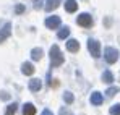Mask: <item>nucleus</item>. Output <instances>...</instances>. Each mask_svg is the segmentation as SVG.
I'll return each instance as SVG.
<instances>
[{
    "label": "nucleus",
    "mask_w": 120,
    "mask_h": 115,
    "mask_svg": "<svg viewBox=\"0 0 120 115\" xmlns=\"http://www.w3.org/2000/svg\"><path fill=\"white\" fill-rule=\"evenodd\" d=\"M63 54H62V50H60L59 45H52L50 47V67H60V65H63Z\"/></svg>",
    "instance_id": "obj_1"
},
{
    "label": "nucleus",
    "mask_w": 120,
    "mask_h": 115,
    "mask_svg": "<svg viewBox=\"0 0 120 115\" xmlns=\"http://www.w3.org/2000/svg\"><path fill=\"white\" fill-rule=\"evenodd\" d=\"M104 58H105V62L110 63V65L115 63L117 58H119V50L114 49V47H105V49H104Z\"/></svg>",
    "instance_id": "obj_2"
},
{
    "label": "nucleus",
    "mask_w": 120,
    "mask_h": 115,
    "mask_svg": "<svg viewBox=\"0 0 120 115\" xmlns=\"http://www.w3.org/2000/svg\"><path fill=\"white\" fill-rule=\"evenodd\" d=\"M88 50H89V54H91L94 58H99L101 57V44H99V41L89 39V41H88Z\"/></svg>",
    "instance_id": "obj_3"
},
{
    "label": "nucleus",
    "mask_w": 120,
    "mask_h": 115,
    "mask_svg": "<svg viewBox=\"0 0 120 115\" xmlns=\"http://www.w3.org/2000/svg\"><path fill=\"white\" fill-rule=\"evenodd\" d=\"M76 23L80 26H83V28H89L93 24V16L89 13H81V15H78V18H76Z\"/></svg>",
    "instance_id": "obj_4"
},
{
    "label": "nucleus",
    "mask_w": 120,
    "mask_h": 115,
    "mask_svg": "<svg viewBox=\"0 0 120 115\" xmlns=\"http://www.w3.org/2000/svg\"><path fill=\"white\" fill-rule=\"evenodd\" d=\"M60 16H49V18L45 19V26L49 28V29H57L60 26Z\"/></svg>",
    "instance_id": "obj_5"
},
{
    "label": "nucleus",
    "mask_w": 120,
    "mask_h": 115,
    "mask_svg": "<svg viewBox=\"0 0 120 115\" xmlns=\"http://www.w3.org/2000/svg\"><path fill=\"white\" fill-rule=\"evenodd\" d=\"M10 34H11V24L10 23H5V26L0 29V42H3L5 39H8Z\"/></svg>",
    "instance_id": "obj_6"
},
{
    "label": "nucleus",
    "mask_w": 120,
    "mask_h": 115,
    "mask_svg": "<svg viewBox=\"0 0 120 115\" xmlns=\"http://www.w3.org/2000/svg\"><path fill=\"white\" fill-rule=\"evenodd\" d=\"M28 88H29V91H33V93H39L41 88H42V83H41V79H31L29 81V84H28Z\"/></svg>",
    "instance_id": "obj_7"
},
{
    "label": "nucleus",
    "mask_w": 120,
    "mask_h": 115,
    "mask_svg": "<svg viewBox=\"0 0 120 115\" xmlns=\"http://www.w3.org/2000/svg\"><path fill=\"white\" fill-rule=\"evenodd\" d=\"M44 3H45V5H44L45 11H52V10H55L60 3H62V0H45Z\"/></svg>",
    "instance_id": "obj_8"
},
{
    "label": "nucleus",
    "mask_w": 120,
    "mask_h": 115,
    "mask_svg": "<svg viewBox=\"0 0 120 115\" xmlns=\"http://www.w3.org/2000/svg\"><path fill=\"white\" fill-rule=\"evenodd\" d=\"M21 73H23V75H28V76H31V75L34 73V67H33V63H29V62H24V63L21 65Z\"/></svg>",
    "instance_id": "obj_9"
},
{
    "label": "nucleus",
    "mask_w": 120,
    "mask_h": 115,
    "mask_svg": "<svg viewBox=\"0 0 120 115\" xmlns=\"http://www.w3.org/2000/svg\"><path fill=\"white\" fill-rule=\"evenodd\" d=\"M65 10H67L68 13H75V11L78 10L76 0H67V2H65Z\"/></svg>",
    "instance_id": "obj_10"
},
{
    "label": "nucleus",
    "mask_w": 120,
    "mask_h": 115,
    "mask_svg": "<svg viewBox=\"0 0 120 115\" xmlns=\"http://www.w3.org/2000/svg\"><path fill=\"white\" fill-rule=\"evenodd\" d=\"M102 102H104L102 94H101V93H98V91H94V93L91 94V104H93V105H101Z\"/></svg>",
    "instance_id": "obj_11"
},
{
    "label": "nucleus",
    "mask_w": 120,
    "mask_h": 115,
    "mask_svg": "<svg viewBox=\"0 0 120 115\" xmlns=\"http://www.w3.org/2000/svg\"><path fill=\"white\" fill-rule=\"evenodd\" d=\"M67 49H68L70 52H78V50H80V42H78L76 39H70V41L67 42Z\"/></svg>",
    "instance_id": "obj_12"
},
{
    "label": "nucleus",
    "mask_w": 120,
    "mask_h": 115,
    "mask_svg": "<svg viewBox=\"0 0 120 115\" xmlns=\"http://www.w3.org/2000/svg\"><path fill=\"white\" fill-rule=\"evenodd\" d=\"M42 55H44V50H42L41 47H34V49L31 50V58H33L34 62L41 60V58H42Z\"/></svg>",
    "instance_id": "obj_13"
},
{
    "label": "nucleus",
    "mask_w": 120,
    "mask_h": 115,
    "mask_svg": "<svg viewBox=\"0 0 120 115\" xmlns=\"http://www.w3.org/2000/svg\"><path fill=\"white\" fill-rule=\"evenodd\" d=\"M34 114H36V107L31 102H28V104L23 105V115H34Z\"/></svg>",
    "instance_id": "obj_14"
},
{
    "label": "nucleus",
    "mask_w": 120,
    "mask_h": 115,
    "mask_svg": "<svg viewBox=\"0 0 120 115\" xmlns=\"http://www.w3.org/2000/svg\"><path fill=\"white\" fill-rule=\"evenodd\" d=\"M57 36H59V39H67L70 36V28H68V26H63L62 29H59Z\"/></svg>",
    "instance_id": "obj_15"
},
{
    "label": "nucleus",
    "mask_w": 120,
    "mask_h": 115,
    "mask_svg": "<svg viewBox=\"0 0 120 115\" xmlns=\"http://www.w3.org/2000/svg\"><path fill=\"white\" fill-rule=\"evenodd\" d=\"M16 110H18V104H16V102H13V104H10V105L7 107L5 115H15V114H16Z\"/></svg>",
    "instance_id": "obj_16"
},
{
    "label": "nucleus",
    "mask_w": 120,
    "mask_h": 115,
    "mask_svg": "<svg viewBox=\"0 0 120 115\" xmlns=\"http://www.w3.org/2000/svg\"><path fill=\"white\" fill-rule=\"evenodd\" d=\"M102 81H104V83H107V84H110V83L114 81V75H112L109 70H105V71L102 73Z\"/></svg>",
    "instance_id": "obj_17"
},
{
    "label": "nucleus",
    "mask_w": 120,
    "mask_h": 115,
    "mask_svg": "<svg viewBox=\"0 0 120 115\" xmlns=\"http://www.w3.org/2000/svg\"><path fill=\"white\" fill-rule=\"evenodd\" d=\"M120 91V88L119 86H112V88H109L107 91H105V94H107V97H114L117 93Z\"/></svg>",
    "instance_id": "obj_18"
},
{
    "label": "nucleus",
    "mask_w": 120,
    "mask_h": 115,
    "mask_svg": "<svg viewBox=\"0 0 120 115\" xmlns=\"http://www.w3.org/2000/svg\"><path fill=\"white\" fill-rule=\"evenodd\" d=\"M63 100H65L67 104H71V102L75 100V97H73V94H71L70 91H67V93L63 94Z\"/></svg>",
    "instance_id": "obj_19"
},
{
    "label": "nucleus",
    "mask_w": 120,
    "mask_h": 115,
    "mask_svg": "<svg viewBox=\"0 0 120 115\" xmlns=\"http://www.w3.org/2000/svg\"><path fill=\"white\" fill-rule=\"evenodd\" d=\"M109 112H110V115H120V104H114Z\"/></svg>",
    "instance_id": "obj_20"
},
{
    "label": "nucleus",
    "mask_w": 120,
    "mask_h": 115,
    "mask_svg": "<svg viewBox=\"0 0 120 115\" xmlns=\"http://www.w3.org/2000/svg\"><path fill=\"white\" fill-rule=\"evenodd\" d=\"M23 11H24V5H21V3H18V5L15 7V13H16V15H21Z\"/></svg>",
    "instance_id": "obj_21"
},
{
    "label": "nucleus",
    "mask_w": 120,
    "mask_h": 115,
    "mask_svg": "<svg viewBox=\"0 0 120 115\" xmlns=\"http://www.w3.org/2000/svg\"><path fill=\"white\" fill-rule=\"evenodd\" d=\"M33 3H34V8L39 10L41 7H42V3H44V0H33Z\"/></svg>",
    "instance_id": "obj_22"
},
{
    "label": "nucleus",
    "mask_w": 120,
    "mask_h": 115,
    "mask_svg": "<svg viewBox=\"0 0 120 115\" xmlns=\"http://www.w3.org/2000/svg\"><path fill=\"white\" fill-rule=\"evenodd\" d=\"M41 115H52V112H50L49 109H44V110H42V114H41Z\"/></svg>",
    "instance_id": "obj_23"
},
{
    "label": "nucleus",
    "mask_w": 120,
    "mask_h": 115,
    "mask_svg": "<svg viewBox=\"0 0 120 115\" xmlns=\"http://www.w3.org/2000/svg\"><path fill=\"white\" fill-rule=\"evenodd\" d=\"M2 99H8V94L7 93H2Z\"/></svg>",
    "instance_id": "obj_24"
}]
</instances>
